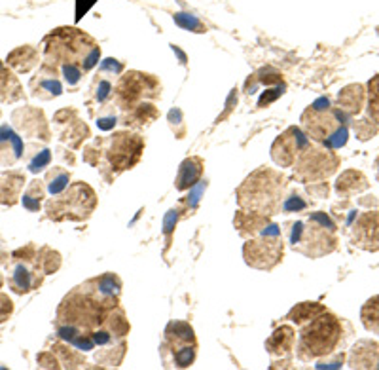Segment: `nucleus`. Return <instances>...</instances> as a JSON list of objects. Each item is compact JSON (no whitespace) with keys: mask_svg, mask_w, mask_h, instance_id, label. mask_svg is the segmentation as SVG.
<instances>
[{"mask_svg":"<svg viewBox=\"0 0 379 370\" xmlns=\"http://www.w3.org/2000/svg\"><path fill=\"white\" fill-rule=\"evenodd\" d=\"M349 364L353 369H372L378 364V346L372 342H359L349 355Z\"/></svg>","mask_w":379,"mask_h":370,"instance_id":"obj_25","label":"nucleus"},{"mask_svg":"<svg viewBox=\"0 0 379 370\" xmlns=\"http://www.w3.org/2000/svg\"><path fill=\"white\" fill-rule=\"evenodd\" d=\"M104 109L107 110L97 118V126H99L102 131H109V129H112L116 124H118V114H116L114 105H104Z\"/></svg>","mask_w":379,"mask_h":370,"instance_id":"obj_36","label":"nucleus"},{"mask_svg":"<svg viewBox=\"0 0 379 370\" xmlns=\"http://www.w3.org/2000/svg\"><path fill=\"white\" fill-rule=\"evenodd\" d=\"M37 264L42 270L44 275H49L59 270L61 266V255L57 251H52L49 247H42L37 253Z\"/></svg>","mask_w":379,"mask_h":370,"instance_id":"obj_32","label":"nucleus"},{"mask_svg":"<svg viewBox=\"0 0 379 370\" xmlns=\"http://www.w3.org/2000/svg\"><path fill=\"white\" fill-rule=\"evenodd\" d=\"M287 177L277 169L260 167L241 182L237 189V203L243 211H253L273 217L283 209Z\"/></svg>","mask_w":379,"mask_h":370,"instance_id":"obj_2","label":"nucleus"},{"mask_svg":"<svg viewBox=\"0 0 379 370\" xmlns=\"http://www.w3.org/2000/svg\"><path fill=\"white\" fill-rule=\"evenodd\" d=\"M289 243L292 249L306 255L307 258H319L336 251V225L325 213H315L309 220L290 222Z\"/></svg>","mask_w":379,"mask_h":370,"instance_id":"obj_4","label":"nucleus"},{"mask_svg":"<svg viewBox=\"0 0 379 370\" xmlns=\"http://www.w3.org/2000/svg\"><path fill=\"white\" fill-rule=\"evenodd\" d=\"M44 200V186L40 181H32L29 184V189L21 196V201H23V207L27 211L37 213L40 211V205H42Z\"/></svg>","mask_w":379,"mask_h":370,"instance_id":"obj_31","label":"nucleus"},{"mask_svg":"<svg viewBox=\"0 0 379 370\" xmlns=\"http://www.w3.org/2000/svg\"><path fill=\"white\" fill-rule=\"evenodd\" d=\"M8 65H12L19 73H29L30 68L38 65V52L35 48L23 46L8 55Z\"/></svg>","mask_w":379,"mask_h":370,"instance_id":"obj_27","label":"nucleus"},{"mask_svg":"<svg viewBox=\"0 0 379 370\" xmlns=\"http://www.w3.org/2000/svg\"><path fill=\"white\" fill-rule=\"evenodd\" d=\"M179 213H181V209H171V211L167 213V217H165L163 234H165V237H167V247L171 245V234H173V230H175L176 220H179Z\"/></svg>","mask_w":379,"mask_h":370,"instance_id":"obj_39","label":"nucleus"},{"mask_svg":"<svg viewBox=\"0 0 379 370\" xmlns=\"http://www.w3.org/2000/svg\"><path fill=\"white\" fill-rule=\"evenodd\" d=\"M55 353H57V359H59V363L66 369H78V366H84L85 361L84 357L80 355L78 350L71 344H57L55 347H52Z\"/></svg>","mask_w":379,"mask_h":370,"instance_id":"obj_30","label":"nucleus"},{"mask_svg":"<svg viewBox=\"0 0 379 370\" xmlns=\"http://www.w3.org/2000/svg\"><path fill=\"white\" fill-rule=\"evenodd\" d=\"M49 162H52V152H49L48 148H44V150L37 152V156L30 160L29 169L32 171V173H40V171L48 167Z\"/></svg>","mask_w":379,"mask_h":370,"instance_id":"obj_37","label":"nucleus"},{"mask_svg":"<svg viewBox=\"0 0 379 370\" xmlns=\"http://www.w3.org/2000/svg\"><path fill=\"white\" fill-rule=\"evenodd\" d=\"M361 319L368 333L378 334L379 336V294L378 297H372L362 306Z\"/></svg>","mask_w":379,"mask_h":370,"instance_id":"obj_29","label":"nucleus"},{"mask_svg":"<svg viewBox=\"0 0 379 370\" xmlns=\"http://www.w3.org/2000/svg\"><path fill=\"white\" fill-rule=\"evenodd\" d=\"M19 99H23L19 80L0 63V103H16Z\"/></svg>","mask_w":379,"mask_h":370,"instance_id":"obj_26","label":"nucleus"},{"mask_svg":"<svg viewBox=\"0 0 379 370\" xmlns=\"http://www.w3.org/2000/svg\"><path fill=\"white\" fill-rule=\"evenodd\" d=\"M12 311H13V302L6 297V294H2V292H0V323L10 319Z\"/></svg>","mask_w":379,"mask_h":370,"instance_id":"obj_40","label":"nucleus"},{"mask_svg":"<svg viewBox=\"0 0 379 370\" xmlns=\"http://www.w3.org/2000/svg\"><path fill=\"white\" fill-rule=\"evenodd\" d=\"M99 44L84 30L63 27L54 30L44 40V61L52 67L61 68L68 85L78 84L82 76L99 63Z\"/></svg>","mask_w":379,"mask_h":370,"instance_id":"obj_1","label":"nucleus"},{"mask_svg":"<svg viewBox=\"0 0 379 370\" xmlns=\"http://www.w3.org/2000/svg\"><path fill=\"white\" fill-rule=\"evenodd\" d=\"M368 109L370 118L379 124V74L368 82Z\"/></svg>","mask_w":379,"mask_h":370,"instance_id":"obj_34","label":"nucleus"},{"mask_svg":"<svg viewBox=\"0 0 379 370\" xmlns=\"http://www.w3.org/2000/svg\"><path fill=\"white\" fill-rule=\"evenodd\" d=\"M351 241L370 253L379 251V211L362 213L351 228Z\"/></svg>","mask_w":379,"mask_h":370,"instance_id":"obj_14","label":"nucleus"},{"mask_svg":"<svg viewBox=\"0 0 379 370\" xmlns=\"http://www.w3.org/2000/svg\"><path fill=\"white\" fill-rule=\"evenodd\" d=\"M342 334V321L328 310L323 311L311 321L300 325L296 357L300 359L301 363H309L315 359L330 355L339 346Z\"/></svg>","mask_w":379,"mask_h":370,"instance_id":"obj_3","label":"nucleus"},{"mask_svg":"<svg viewBox=\"0 0 379 370\" xmlns=\"http://www.w3.org/2000/svg\"><path fill=\"white\" fill-rule=\"evenodd\" d=\"M68 182H71V173L63 167H54L46 177L48 192L54 196H59L68 186Z\"/></svg>","mask_w":379,"mask_h":370,"instance_id":"obj_33","label":"nucleus"},{"mask_svg":"<svg viewBox=\"0 0 379 370\" xmlns=\"http://www.w3.org/2000/svg\"><path fill=\"white\" fill-rule=\"evenodd\" d=\"M101 148L112 173H121L139 164L145 152V139L133 131H118L107 141H101Z\"/></svg>","mask_w":379,"mask_h":370,"instance_id":"obj_10","label":"nucleus"},{"mask_svg":"<svg viewBox=\"0 0 379 370\" xmlns=\"http://www.w3.org/2000/svg\"><path fill=\"white\" fill-rule=\"evenodd\" d=\"M160 355L167 369H188L198 355V338L186 321H171L160 344Z\"/></svg>","mask_w":379,"mask_h":370,"instance_id":"obj_6","label":"nucleus"},{"mask_svg":"<svg viewBox=\"0 0 379 370\" xmlns=\"http://www.w3.org/2000/svg\"><path fill=\"white\" fill-rule=\"evenodd\" d=\"M364 101H366V91H364V88L361 84L347 85L337 95L339 110L347 112V114H359L362 107H364Z\"/></svg>","mask_w":379,"mask_h":370,"instance_id":"obj_23","label":"nucleus"},{"mask_svg":"<svg viewBox=\"0 0 379 370\" xmlns=\"http://www.w3.org/2000/svg\"><path fill=\"white\" fill-rule=\"evenodd\" d=\"M301 128L309 139L326 148H339L347 143V128L342 121V110H332L328 99H319L303 110Z\"/></svg>","mask_w":379,"mask_h":370,"instance_id":"obj_5","label":"nucleus"},{"mask_svg":"<svg viewBox=\"0 0 379 370\" xmlns=\"http://www.w3.org/2000/svg\"><path fill=\"white\" fill-rule=\"evenodd\" d=\"M54 124L59 129V139L66 143L71 148H80L85 139H90V128L80 120L76 110H59L55 114Z\"/></svg>","mask_w":379,"mask_h":370,"instance_id":"obj_13","label":"nucleus"},{"mask_svg":"<svg viewBox=\"0 0 379 370\" xmlns=\"http://www.w3.org/2000/svg\"><path fill=\"white\" fill-rule=\"evenodd\" d=\"M294 179L303 184L326 181L339 167V158L326 146H307L294 162Z\"/></svg>","mask_w":379,"mask_h":370,"instance_id":"obj_11","label":"nucleus"},{"mask_svg":"<svg viewBox=\"0 0 379 370\" xmlns=\"http://www.w3.org/2000/svg\"><path fill=\"white\" fill-rule=\"evenodd\" d=\"M307 203L303 200H301L300 196L296 194V192H292L290 196H284V201H283V209L281 211L284 213H296V211H301V209H306Z\"/></svg>","mask_w":379,"mask_h":370,"instance_id":"obj_38","label":"nucleus"},{"mask_svg":"<svg viewBox=\"0 0 379 370\" xmlns=\"http://www.w3.org/2000/svg\"><path fill=\"white\" fill-rule=\"evenodd\" d=\"M203 160L199 156H190L181 164L179 173L175 179V189L184 192V190H192L193 186H198L203 177Z\"/></svg>","mask_w":379,"mask_h":370,"instance_id":"obj_19","label":"nucleus"},{"mask_svg":"<svg viewBox=\"0 0 379 370\" xmlns=\"http://www.w3.org/2000/svg\"><path fill=\"white\" fill-rule=\"evenodd\" d=\"M114 105L120 112L135 109L146 101H156L162 97V84L156 76L139 71H129L118 78L114 85Z\"/></svg>","mask_w":379,"mask_h":370,"instance_id":"obj_8","label":"nucleus"},{"mask_svg":"<svg viewBox=\"0 0 379 370\" xmlns=\"http://www.w3.org/2000/svg\"><path fill=\"white\" fill-rule=\"evenodd\" d=\"M25 175L18 171L2 173L0 175V203L2 205H16L21 198V190L25 186Z\"/></svg>","mask_w":379,"mask_h":370,"instance_id":"obj_21","label":"nucleus"},{"mask_svg":"<svg viewBox=\"0 0 379 370\" xmlns=\"http://www.w3.org/2000/svg\"><path fill=\"white\" fill-rule=\"evenodd\" d=\"M13 124L16 128H19L21 133L27 137L40 141H49L52 133H49L48 121L44 118V112L38 109H18L13 112Z\"/></svg>","mask_w":379,"mask_h":370,"instance_id":"obj_15","label":"nucleus"},{"mask_svg":"<svg viewBox=\"0 0 379 370\" xmlns=\"http://www.w3.org/2000/svg\"><path fill=\"white\" fill-rule=\"evenodd\" d=\"M175 23L181 25L182 29L193 30V32H205L207 30V27L195 16H190V13H175Z\"/></svg>","mask_w":379,"mask_h":370,"instance_id":"obj_35","label":"nucleus"},{"mask_svg":"<svg viewBox=\"0 0 379 370\" xmlns=\"http://www.w3.org/2000/svg\"><path fill=\"white\" fill-rule=\"evenodd\" d=\"M157 116H160V110L150 101H146V103L137 105L135 109L121 112L120 120L121 124H126L129 128H145V126H150Z\"/></svg>","mask_w":379,"mask_h":370,"instance_id":"obj_22","label":"nucleus"},{"mask_svg":"<svg viewBox=\"0 0 379 370\" xmlns=\"http://www.w3.org/2000/svg\"><path fill=\"white\" fill-rule=\"evenodd\" d=\"M97 207V194L85 182H74L68 190H63L59 198H54L46 203L48 219L52 220H88Z\"/></svg>","mask_w":379,"mask_h":370,"instance_id":"obj_7","label":"nucleus"},{"mask_svg":"<svg viewBox=\"0 0 379 370\" xmlns=\"http://www.w3.org/2000/svg\"><path fill=\"white\" fill-rule=\"evenodd\" d=\"M323 311H326V308L323 306V304L301 302V304H296L294 308L289 311L287 319H290V321L296 323V325L300 327V325H303V323H307V321H311L313 317H317L319 314H323Z\"/></svg>","mask_w":379,"mask_h":370,"instance_id":"obj_28","label":"nucleus"},{"mask_svg":"<svg viewBox=\"0 0 379 370\" xmlns=\"http://www.w3.org/2000/svg\"><path fill=\"white\" fill-rule=\"evenodd\" d=\"M23 139L8 124H2L0 126V167H12L16 162L23 158Z\"/></svg>","mask_w":379,"mask_h":370,"instance_id":"obj_17","label":"nucleus"},{"mask_svg":"<svg viewBox=\"0 0 379 370\" xmlns=\"http://www.w3.org/2000/svg\"><path fill=\"white\" fill-rule=\"evenodd\" d=\"M284 255V243L283 234L277 225L265 226V230L262 234L254 237H248L247 243L243 245V256L251 268L256 270H264L270 272L277 266L279 262L283 261Z\"/></svg>","mask_w":379,"mask_h":370,"instance_id":"obj_9","label":"nucleus"},{"mask_svg":"<svg viewBox=\"0 0 379 370\" xmlns=\"http://www.w3.org/2000/svg\"><path fill=\"white\" fill-rule=\"evenodd\" d=\"M4 285V278H2V273H0V287Z\"/></svg>","mask_w":379,"mask_h":370,"instance_id":"obj_42","label":"nucleus"},{"mask_svg":"<svg viewBox=\"0 0 379 370\" xmlns=\"http://www.w3.org/2000/svg\"><path fill=\"white\" fill-rule=\"evenodd\" d=\"M30 91H32L35 97L46 99V101L59 97L61 93H63V84L57 78V68L48 65V63H44L37 76L30 80Z\"/></svg>","mask_w":379,"mask_h":370,"instance_id":"obj_16","label":"nucleus"},{"mask_svg":"<svg viewBox=\"0 0 379 370\" xmlns=\"http://www.w3.org/2000/svg\"><path fill=\"white\" fill-rule=\"evenodd\" d=\"M370 186V182L361 171H343L342 175L337 177L336 192L339 196H353L359 194L362 190H366Z\"/></svg>","mask_w":379,"mask_h":370,"instance_id":"obj_24","label":"nucleus"},{"mask_svg":"<svg viewBox=\"0 0 379 370\" xmlns=\"http://www.w3.org/2000/svg\"><path fill=\"white\" fill-rule=\"evenodd\" d=\"M271 220L270 217H265V215H258V213L253 211H239L235 213V219H234V226L237 228L243 237H254L262 234L265 230V226L270 225Z\"/></svg>","mask_w":379,"mask_h":370,"instance_id":"obj_20","label":"nucleus"},{"mask_svg":"<svg viewBox=\"0 0 379 370\" xmlns=\"http://www.w3.org/2000/svg\"><path fill=\"white\" fill-rule=\"evenodd\" d=\"M307 146H309V137L300 128L290 126L271 145V158L279 167H292Z\"/></svg>","mask_w":379,"mask_h":370,"instance_id":"obj_12","label":"nucleus"},{"mask_svg":"<svg viewBox=\"0 0 379 370\" xmlns=\"http://www.w3.org/2000/svg\"><path fill=\"white\" fill-rule=\"evenodd\" d=\"M296 346V330L290 325H281V327L271 334L265 340V350L271 357H290Z\"/></svg>","mask_w":379,"mask_h":370,"instance_id":"obj_18","label":"nucleus"},{"mask_svg":"<svg viewBox=\"0 0 379 370\" xmlns=\"http://www.w3.org/2000/svg\"><path fill=\"white\" fill-rule=\"evenodd\" d=\"M375 173H378V181H379V158L375 160Z\"/></svg>","mask_w":379,"mask_h":370,"instance_id":"obj_41","label":"nucleus"}]
</instances>
